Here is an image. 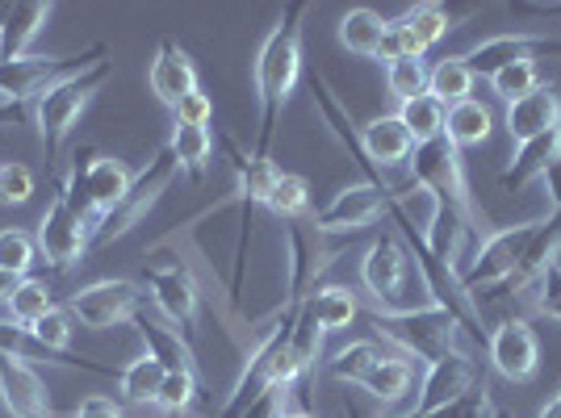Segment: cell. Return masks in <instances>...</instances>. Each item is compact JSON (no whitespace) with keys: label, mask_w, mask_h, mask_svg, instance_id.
<instances>
[{"label":"cell","mask_w":561,"mask_h":418,"mask_svg":"<svg viewBox=\"0 0 561 418\" xmlns=\"http://www.w3.org/2000/svg\"><path fill=\"white\" fill-rule=\"evenodd\" d=\"M540 50H558L561 55V43L549 38V34H494V38L473 43L461 59H466V68L473 71V80H478V76L491 80L494 71H503L507 63H519V59H537Z\"/></svg>","instance_id":"obj_16"},{"label":"cell","mask_w":561,"mask_h":418,"mask_svg":"<svg viewBox=\"0 0 561 418\" xmlns=\"http://www.w3.org/2000/svg\"><path fill=\"white\" fill-rule=\"evenodd\" d=\"M172 121L176 126H210L214 121V101L206 89H193L188 96H181L176 105H172Z\"/></svg>","instance_id":"obj_45"},{"label":"cell","mask_w":561,"mask_h":418,"mask_svg":"<svg viewBox=\"0 0 561 418\" xmlns=\"http://www.w3.org/2000/svg\"><path fill=\"white\" fill-rule=\"evenodd\" d=\"M537 227H540V218L515 222V227H499V231H491L473 247L469 264L461 268V289H466L469 298H473V293H491V289H507V280L515 277L519 256H524L528 239L537 234Z\"/></svg>","instance_id":"obj_7"},{"label":"cell","mask_w":561,"mask_h":418,"mask_svg":"<svg viewBox=\"0 0 561 418\" xmlns=\"http://www.w3.org/2000/svg\"><path fill=\"white\" fill-rule=\"evenodd\" d=\"M365 323L374 326V335L381 344L398 348V356L415 360V364H432L448 351H466L461 348V335H469V326L445 310V305H415V310H402V314H381V310H369L360 314ZM473 339V335H469Z\"/></svg>","instance_id":"obj_2"},{"label":"cell","mask_w":561,"mask_h":418,"mask_svg":"<svg viewBox=\"0 0 561 418\" xmlns=\"http://www.w3.org/2000/svg\"><path fill=\"white\" fill-rule=\"evenodd\" d=\"M310 4H285L277 25L264 34L252 63V80H256V101H260V139L256 155H268L273 135H277L280 105L302 80V18Z\"/></svg>","instance_id":"obj_1"},{"label":"cell","mask_w":561,"mask_h":418,"mask_svg":"<svg viewBox=\"0 0 561 418\" xmlns=\"http://www.w3.org/2000/svg\"><path fill=\"white\" fill-rule=\"evenodd\" d=\"M147 84H151V93L160 105H176L181 96H188L193 89H202L197 84V68H193V59H188V50L181 43H172L164 38L156 55H151V68H147Z\"/></svg>","instance_id":"obj_19"},{"label":"cell","mask_w":561,"mask_h":418,"mask_svg":"<svg viewBox=\"0 0 561 418\" xmlns=\"http://www.w3.org/2000/svg\"><path fill=\"white\" fill-rule=\"evenodd\" d=\"M160 381H164L160 360H151V356L142 351V356H135L130 364H122V369H117V394L126 397L130 406H156Z\"/></svg>","instance_id":"obj_33"},{"label":"cell","mask_w":561,"mask_h":418,"mask_svg":"<svg viewBox=\"0 0 561 418\" xmlns=\"http://www.w3.org/2000/svg\"><path fill=\"white\" fill-rule=\"evenodd\" d=\"M176 172H181V167H176V155H172L168 147H160V151L135 172V185H130V193L117 201L114 213L96 227L93 247H110V243H117V239H126V234L135 231L142 218H147V209L156 206L168 188H172Z\"/></svg>","instance_id":"obj_9"},{"label":"cell","mask_w":561,"mask_h":418,"mask_svg":"<svg viewBox=\"0 0 561 418\" xmlns=\"http://www.w3.org/2000/svg\"><path fill=\"white\" fill-rule=\"evenodd\" d=\"M494 418H515V415H512V410H503V406L494 402Z\"/></svg>","instance_id":"obj_53"},{"label":"cell","mask_w":561,"mask_h":418,"mask_svg":"<svg viewBox=\"0 0 561 418\" xmlns=\"http://www.w3.org/2000/svg\"><path fill=\"white\" fill-rule=\"evenodd\" d=\"M280 418H314V415H306V410H285Z\"/></svg>","instance_id":"obj_52"},{"label":"cell","mask_w":561,"mask_h":418,"mask_svg":"<svg viewBox=\"0 0 561 418\" xmlns=\"http://www.w3.org/2000/svg\"><path fill=\"white\" fill-rule=\"evenodd\" d=\"M13 285H18V280L4 277V272H0V305H4V298H9V293H13Z\"/></svg>","instance_id":"obj_51"},{"label":"cell","mask_w":561,"mask_h":418,"mask_svg":"<svg viewBox=\"0 0 561 418\" xmlns=\"http://www.w3.org/2000/svg\"><path fill=\"white\" fill-rule=\"evenodd\" d=\"M142 310V293L135 280H93L84 289H76L68 298L71 323L84 330H114V326L135 323Z\"/></svg>","instance_id":"obj_14"},{"label":"cell","mask_w":561,"mask_h":418,"mask_svg":"<svg viewBox=\"0 0 561 418\" xmlns=\"http://www.w3.org/2000/svg\"><path fill=\"white\" fill-rule=\"evenodd\" d=\"M537 298H533V305H537V314H545L549 323L561 326V259L545 272V277L537 280V289H533Z\"/></svg>","instance_id":"obj_46"},{"label":"cell","mask_w":561,"mask_h":418,"mask_svg":"<svg viewBox=\"0 0 561 418\" xmlns=\"http://www.w3.org/2000/svg\"><path fill=\"white\" fill-rule=\"evenodd\" d=\"M0 167H4V163H0Z\"/></svg>","instance_id":"obj_55"},{"label":"cell","mask_w":561,"mask_h":418,"mask_svg":"<svg viewBox=\"0 0 561 418\" xmlns=\"http://www.w3.org/2000/svg\"><path fill=\"white\" fill-rule=\"evenodd\" d=\"M55 4H43V0H18L0 13V63H18L30 55L34 38L47 30Z\"/></svg>","instance_id":"obj_20"},{"label":"cell","mask_w":561,"mask_h":418,"mask_svg":"<svg viewBox=\"0 0 561 418\" xmlns=\"http://www.w3.org/2000/svg\"><path fill=\"white\" fill-rule=\"evenodd\" d=\"M0 356H9V360H25V364H64V369H89V372H110L101 369V364H89V360H71V356H50L47 348H38V339L18 323H0Z\"/></svg>","instance_id":"obj_29"},{"label":"cell","mask_w":561,"mask_h":418,"mask_svg":"<svg viewBox=\"0 0 561 418\" xmlns=\"http://www.w3.org/2000/svg\"><path fill=\"white\" fill-rule=\"evenodd\" d=\"M386 18L374 13V9H348L344 18H340V43L352 50V55H360V59H377V50H381V38H386Z\"/></svg>","instance_id":"obj_32"},{"label":"cell","mask_w":561,"mask_h":418,"mask_svg":"<svg viewBox=\"0 0 561 418\" xmlns=\"http://www.w3.org/2000/svg\"><path fill=\"white\" fill-rule=\"evenodd\" d=\"M561 126V93L553 84H540L528 96H519L507 105V135L515 139V147L537 135H549Z\"/></svg>","instance_id":"obj_21"},{"label":"cell","mask_w":561,"mask_h":418,"mask_svg":"<svg viewBox=\"0 0 561 418\" xmlns=\"http://www.w3.org/2000/svg\"><path fill=\"white\" fill-rule=\"evenodd\" d=\"M486 356L499 376H507L512 385H524L540 369V335L524 318H507L486 335Z\"/></svg>","instance_id":"obj_15"},{"label":"cell","mask_w":561,"mask_h":418,"mask_svg":"<svg viewBox=\"0 0 561 418\" xmlns=\"http://www.w3.org/2000/svg\"><path fill=\"white\" fill-rule=\"evenodd\" d=\"M411 381H415L411 360H407V356H394V351H386V356H381L374 369H369V376H365L356 390H365V394L374 397L381 410H390V415H394L398 402L411 394Z\"/></svg>","instance_id":"obj_27"},{"label":"cell","mask_w":561,"mask_h":418,"mask_svg":"<svg viewBox=\"0 0 561 418\" xmlns=\"http://www.w3.org/2000/svg\"><path fill=\"white\" fill-rule=\"evenodd\" d=\"M298 310L314 323V330H319L323 339L335 335V330H348V326L365 314L348 285H319L314 293H306L302 302H298Z\"/></svg>","instance_id":"obj_22"},{"label":"cell","mask_w":561,"mask_h":418,"mask_svg":"<svg viewBox=\"0 0 561 418\" xmlns=\"http://www.w3.org/2000/svg\"><path fill=\"white\" fill-rule=\"evenodd\" d=\"M360 147H365V160L374 163L377 172L381 167H398L415 155V139L411 130L398 121V114H381L374 121L360 126Z\"/></svg>","instance_id":"obj_23"},{"label":"cell","mask_w":561,"mask_h":418,"mask_svg":"<svg viewBox=\"0 0 561 418\" xmlns=\"http://www.w3.org/2000/svg\"><path fill=\"white\" fill-rule=\"evenodd\" d=\"M168 151L176 155V167H181V172H188L193 181H202V176H206V167H210V160H214L210 126H172Z\"/></svg>","instance_id":"obj_31"},{"label":"cell","mask_w":561,"mask_h":418,"mask_svg":"<svg viewBox=\"0 0 561 418\" xmlns=\"http://www.w3.org/2000/svg\"><path fill=\"white\" fill-rule=\"evenodd\" d=\"M130 185H135V172L114 155H84V160L76 155L64 193L80 213L93 218V227H101L117 209V201L130 193Z\"/></svg>","instance_id":"obj_6"},{"label":"cell","mask_w":561,"mask_h":418,"mask_svg":"<svg viewBox=\"0 0 561 418\" xmlns=\"http://www.w3.org/2000/svg\"><path fill=\"white\" fill-rule=\"evenodd\" d=\"M0 402L13 418H55L47 397V381L34 364L0 356Z\"/></svg>","instance_id":"obj_17"},{"label":"cell","mask_w":561,"mask_h":418,"mask_svg":"<svg viewBox=\"0 0 561 418\" xmlns=\"http://www.w3.org/2000/svg\"><path fill=\"white\" fill-rule=\"evenodd\" d=\"M533 89H540V68L537 59H519V63H507L503 71H494L491 76V93L503 101V105H512L519 96H528Z\"/></svg>","instance_id":"obj_40"},{"label":"cell","mask_w":561,"mask_h":418,"mask_svg":"<svg viewBox=\"0 0 561 418\" xmlns=\"http://www.w3.org/2000/svg\"><path fill=\"white\" fill-rule=\"evenodd\" d=\"M114 76V59H96L93 68L76 71L68 80H59L55 89L34 101V126H38V139L47 147V160H59L64 142L71 139V130L80 126L84 109L93 105V96L105 89V80Z\"/></svg>","instance_id":"obj_3"},{"label":"cell","mask_w":561,"mask_h":418,"mask_svg":"<svg viewBox=\"0 0 561 418\" xmlns=\"http://www.w3.org/2000/svg\"><path fill=\"white\" fill-rule=\"evenodd\" d=\"M398 121L411 130L415 147H423V142L445 139L448 105H440V101H436L432 93H423V96H415V101H402V109H398Z\"/></svg>","instance_id":"obj_34"},{"label":"cell","mask_w":561,"mask_h":418,"mask_svg":"<svg viewBox=\"0 0 561 418\" xmlns=\"http://www.w3.org/2000/svg\"><path fill=\"white\" fill-rule=\"evenodd\" d=\"M105 55H110L105 43H93V47L80 50V55H25L18 63H0V101H9V105L38 101L59 80L93 68L96 59H105Z\"/></svg>","instance_id":"obj_8"},{"label":"cell","mask_w":561,"mask_h":418,"mask_svg":"<svg viewBox=\"0 0 561 418\" xmlns=\"http://www.w3.org/2000/svg\"><path fill=\"white\" fill-rule=\"evenodd\" d=\"M482 381V369L473 364L469 351H448L440 360H432L423 369L420 394L407 410H398L394 418H440L445 410H453L461 397Z\"/></svg>","instance_id":"obj_13"},{"label":"cell","mask_w":561,"mask_h":418,"mask_svg":"<svg viewBox=\"0 0 561 418\" xmlns=\"http://www.w3.org/2000/svg\"><path fill=\"white\" fill-rule=\"evenodd\" d=\"M494 130V114L491 105H482L478 96H469L461 105H453L448 109V126H445V139L457 147V151H466V147H482V142L491 139Z\"/></svg>","instance_id":"obj_28"},{"label":"cell","mask_w":561,"mask_h":418,"mask_svg":"<svg viewBox=\"0 0 561 418\" xmlns=\"http://www.w3.org/2000/svg\"><path fill=\"white\" fill-rule=\"evenodd\" d=\"M71 418H122V406H117L114 397L93 394V397H84V402L76 406V415H71Z\"/></svg>","instance_id":"obj_47"},{"label":"cell","mask_w":561,"mask_h":418,"mask_svg":"<svg viewBox=\"0 0 561 418\" xmlns=\"http://www.w3.org/2000/svg\"><path fill=\"white\" fill-rule=\"evenodd\" d=\"M545 193L553 201V213H561V160L545 167Z\"/></svg>","instance_id":"obj_48"},{"label":"cell","mask_w":561,"mask_h":418,"mask_svg":"<svg viewBox=\"0 0 561 418\" xmlns=\"http://www.w3.org/2000/svg\"><path fill=\"white\" fill-rule=\"evenodd\" d=\"M135 330H139V339H142V351H147L151 360H160L164 372H197V356H193L188 339L172 323H160V318H151V314L139 310Z\"/></svg>","instance_id":"obj_24"},{"label":"cell","mask_w":561,"mask_h":418,"mask_svg":"<svg viewBox=\"0 0 561 418\" xmlns=\"http://www.w3.org/2000/svg\"><path fill=\"white\" fill-rule=\"evenodd\" d=\"M386 89H390L398 105L423 96L427 93V63L423 59H398V63H390L386 68Z\"/></svg>","instance_id":"obj_41"},{"label":"cell","mask_w":561,"mask_h":418,"mask_svg":"<svg viewBox=\"0 0 561 418\" xmlns=\"http://www.w3.org/2000/svg\"><path fill=\"white\" fill-rule=\"evenodd\" d=\"M13 121H25V109H22V105L0 101V126H13Z\"/></svg>","instance_id":"obj_49"},{"label":"cell","mask_w":561,"mask_h":418,"mask_svg":"<svg viewBox=\"0 0 561 418\" xmlns=\"http://www.w3.org/2000/svg\"><path fill=\"white\" fill-rule=\"evenodd\" d=\"M264 213H273L277 222H306L310 218V185L294 172H280V181L273 185L268 201H264Z\"/></svg>","instance_id":"obj_36"},{"label":"cell","mask_w":561,"mask_h":418,"mask_svg":"<svg viewBox=\"0 0 561 418\" xmlns=\"http://www.w3.org/2000/svg\"><path fill=\"white\" fill-rule=\"evenodd\" d=\"M473 71L466 68V59L461 55H448V59H440L436 68H427V93L436 96L440 105H461V101H469L473 96Z\"/></svg>","instance_id":"obj_35"},{"label":"cell","mask_w":561,"mask_h":418,"mask_svg":"<svg viewBox=\"0 0 561 418\" xmlns=\"http://www.w3.org/2000/svg\"><path fill=\"white\" fill-rule=\"evenodd\" d=\"M30 197H34V172L25 163H4L0 167V206H25Z\"/></svg>","instance_id":"obj_44"},{"label":"cell","mask_w":561,"mask_h":418,"mask_svg":"<svg viewBox=\"0 0 561 418\" xmlns=\"http://www.w3.org/2000/svg\"><path fill=\"white\" fill-rule=\"evenodd\" d=\"M398 22L407 25V34L420 43V50L427 55V50L436 47L440 38H445L448 30H453V18H448L445 4H432V0H423V4H411Z\"/></svg>","instance_id":"obj_37"},{"label":"cell","mask_w":561,"mask_h":418,"mask_svg":"<svg viewBox=\"0 0 561 418\" xmlns=\"http://www.w3.org/2000/svg\"><path fill=\"white\" fill-rule=\"evenodd\" d=\"M558 259H561V213H549V218H540L537 234L528 239V247H524V256H519L515 277L507 280V289H512V293H524V289L537 285Z\"/></svg>","instance_id":"obj_25"},{"label":"cell","mask_w":561,"mask_h":418,"mask_svg":"<svg viewBox=\"0 0 561 418\" xmlns=\"http://www.w3.org/2000/svg\"><path fill=\"white\" fill-rule=\"evenodd\" d=\"M34 264H38V243L30 231H18V227H4L0 231V272L13 280L34 277Z\"/></svg>","instance_id":"obj_39"},{"label":"cell","mask_w":561,"mask_h":418,"mask_svg":"<svg viewBox=\"0 0 561 418\" xmlns=\"http://www.w3.org/2000/svg\"><path fill=\"white\" fill-rule=\"evenodd\" d=\"M360 285H365V293L377 302L381 314H402V310H415V298H411V289L423 280L415 272V259L411 252L402 247V239L398 234H381L369 243V252L360 259ZM427 293V289H423ZM432 302V298H427Z\"/></svg>","instance_id":"obj_5"},{"label":"cell","mask_w":561,"mask_h":418,"mask_svg":"<svg viewBox=\"0 0 561 418\" xmlns=\"http://www.w3.org/2000/svg\"><path fill=\"white\" fill-rule=\"evenodd\" d=\"M30 335L38 339V348H47L50 356H68L71 348V314L68 305H55V310H47L38 323L30 326Z\"/></svg>","instance_id":"obj_43"},{"label":"cell","mask_w":561,"mask_h":418,"mask_svg":"<svg viewBox=\"0 0 561 418\" xmlns=\"http://www.w3.org/2000/svg\"><path fill=\"white\" fill-rule=\"evenodd\" d=\"M47 310H55V289H50L47 277H22L18 285H13V293L4 298L9 323L25 326V330L38 323Z\"/></svg>","instance_id":"obj_30"},{"label":"cell","mask_w":561,"mask_h":418,"mask_svg":"<svg viewBox=\"0 0 561 418\" xmlns=\"http://www.w3.org/2000/svg\"><path fill=\"white\" fill-rule=\"evenodd\" d=\"M93 218L80 213L68 201V193L59 188L55 201L47 206V213H43V222H38V231H34V243H38V256L47 259L55 272H68V268H76L80 259L93 252Z\"/></svg>","instance_id":"obj_11"},{"label":"cell","mask_w":561,"mask_h":418,"mask_svg":"<svg viewBox=\"0 0 561 418\" xmlns=\"http://www.w3.org/2000/svg\"><path fill=\"white\" fill-rule=\"evenodd\" d=\"M558 402H561V390H558Z\"/></svg>","instance_id":"obj_54"},{"label":"cell","mask_w":561,"mask_h":418,"mask_svg":"<svg viewBox=\"0 0 561 418\" xmlns=\"http://www.w3.org/2000/svg\"><path fill=\"white\" fill-rule=\"evenodd\" d=\"M193 402H197V372H164L156 406H160L164 415H188Z\"/></svg>","instance_id":"obj_42"},{"label":"cell","mask_w":561,"mask_h":418,"mask_svg":"<svg viewBox=\"0 0 561 418\" xmlns=\"http://www.w3.org/2000/svg\"><path fill=\"white\" fill-rule=\"evenodd\" d=\"M558 160H561V126L549 130V135H537V139L519 142L512 163L499 172V185H503V193H519L533 176H545V167Z\"/></svg>","instance_id":"obj_26"},{"label":"cell","mask_w":561,"mask_h":418,"mask_svg":"<svg viewBox=\"0 0 561 418\" xmlns=\"http://www.w3.org/2000/svg\"><path fill=\"white\" fill-rule=\"evenodd\" d=\"M540 418H561V402H558V397H553V402H545V406H540Z\"/></svg>","instance_id":"obj_50"},{"label":"cell","mask_w":561,"mask_h":418,"mask_svg":"<svg viewBox=\"0 0 561 418\" xmlns=\"http://www.w3.org/2000/svg\"><path fill=\"white\" fill-rule=\"evenodd\" d=\"M381 356H386L381 344H374V339H356V344H348V348H340L335 356H331L328 372L335 376V381H344V385H360Z\"/></svg>","instance_id":"obj_38"},{"label":"cell","mask_w":561,"mask_h":418,"mask_svg":"<svg viewBox=\"0 0 561 418\" xmlns=\"http://www.w3.org/2000/svg\"><path fill=\"white\" fill-rule=\"evenodd\" d=\"M227 151H231L234 163V201H239V218H256V209H264L273 185L280 181V167L268 155H248L239 151V142L227 139Z\"/></svg>","instance_id":"obj_18"},{"label":"cell","mask_w":561,"mask_h":418,"mask_svg":"<svg viewBox=\"0 0 561 418\" xmlns=\"http://www.w3.org/2000/svg\"><path fill=\"white\" fill-rule=\"evenodd\" d=\"M411 185L423 188L427 193V201H436V206H448L453 213H461L473 231L491 234V227L482 222V213L473 206V193H469V176H466V163H461V151L453 147L448 139H436V142H423L415 147V155H411Z\"/></svg>","instance_id":"obj_4"},{"label":"cell","mask_w":561,"mask_h":418,"mask_svg":"<svg viewBox=\"0 0 561 418\" xmlns=\"http://www.w3.org/2000/svg\"><path fill=\"white\" fill-rule=\"evenodd\" d=\"M142 280H147V289H151V302L156 310L164 314L168 323L176 326V330H193L197 318H202V285L193 277V268H188L181 256H164V247H156L147 264H142Z\"/></svg>","instance_id":"obj_10"},{"label":"cell","mask_w":561,"mask_h":418,"mask_svg":"<svg viewBox=\"0 0 561 418\" xmlns=\"http://www.w3.org/2000/svg\"><path fill=\"white\" fill-rule=\"evenodd\" d=\"M394 209V188L390 185H374V181H356V185H344L328 206L319 213H310V231L319 234H360L386 222Z\"/></svg>","instance_id":"obj_12"}]
</instances>
